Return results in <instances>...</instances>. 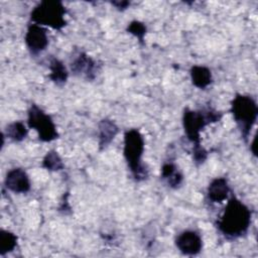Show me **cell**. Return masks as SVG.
<instances>
[{"label":"cell","instance_id":"6da1fadb","mask_svg":"<svg viewBox=\"0 0 258 258\" xmlns=\"http://www.w3.org/2000/svg\"><path fill=\"white\" fill-rule=\"evenodd\" d=\"M250 209L237 198H231L217 221L219 231L228 239L244 236L251 224Z\"/></svg>","mask_w":258,"mask_h":258},{"label":"cell","instance_id":"7a4b0ae2","mask_svg":"<svg viewBox=\"0 0 258 258\" xmlns=\"http://www.w3.org/2000/svg\"><path fill=\"white\" fill-rule=\"evenodd\" d=\"M144 152V138L139 130L129 129L124 134L123 154L127 166L136 181L147 178L148 169L142 162Z\"/></svg>","mask_w":258,"mask_h":258},{"label":"cell","instance_id":"3957f363","mask_svg":"<svg viewBox=\"0 0 258 258\" xmlns=\"http://www.w3.org/2000/svg\"><path fill=\"white\" fill-rule=\"evenodd\" d=\"M222 118V113L212 108L204 110L184 109L182 114V126L187 139L192 145L201 144V132L211 124L219 122Z\"/></svg>","mask_w":258,"mask_h":258},{"label":"cell","instance_id":"277c9868","mask_svg":"<svg viewBox=\"0 0 258 258\" xmlns=\"http://www.w3.org/2000/svg\"><path fill=\"white\" fill-rule=\"evenodd\" d=\"M231 113L242 137L247 141L258 116V107L255 100L248 95L237 94L231 102Z\"/></svg>","mask_w":258,"mask_h":258},{"label":"cell","instance_id":"5b68a950","mask_svg":"<svg viewBox=\"0 0 258 258\" xmlns=\"http://www.w3.org/2000/svg\"><path fill=\"white\" fill-rule=\"evenodd\" d=\"M67 10L60 1H41L30 12V20L41 26L61 29L67 25Z\"/></svg>","mask_w":258,"mask_h":258},{"label":"cell","instance_id":"8992f818","mask_svg":"<svg viewBox=\"0 0 258 258\" xmlns=\"http://www.w3.org/2000/svg\"><path fill=\"white\" fill-rule=\"evenodd\" d=\"M27 125L34 129L39 140L51 142L58 137L56 126L51 117L35 104H31L27 112Z\"/></svg>","mask_w":258,"mask_h":258},{"label":"cell","instance_id":"52a82bcc","mask_svg":"<svg viewBox=\"0 0 258 258\" xmlns=\"http://www.w3.org/2000/svg\"><path fill=\"white\" fill-rule=\"evenodd\" d=\"M70 66L72 73L77 77L92 81L97 76V61L84 51H79L78 53H76Z\"/></svg>","mask_w":258,"mask_h":258},{"label":"cell","instance_id":"ba28073f","mask_svg":"<svg viewBox=\"0 0 258 258\" xmlns=\"http://www.w3.org/2000/svg\"><path fill=\"white\" fill-rule=\"evenodd\" d=\"M24 41L31 54H38L45 50L48 45V35L46 29L38 24L31 23L25 32Z\"/></svg>","mask_w":258,"mask_h":258},{"label":"cell","instance_id":"9c48e42d","mask_svg":"<svg viewBox=\"0 0 258 258\" xmlns=\"http://www.w3.org/2000/svg\"><path fill=\"white\" fill-rule=\"evenodd\" d=\"M174 244L179 252L188 256L197 255L203 249V239L194 230H185L179 233L174 240Z\"/></svg>","mask_w":258,"mask_h":258},{"label":"cell","instance_id":"30bf717a","mask_svg":"<svg viewBox=\"0 0 258 258\" xmlns=\"http://www.w3.org/2000/svg\"><path fill=\"white\" fill-rule=\"evenodd\" d=\"M4 184L7 189L15 194H26L31 187L28 174L20 167L12 168L6 173Z\"/></svg>","mask_w":258,"mask_h":258},{"label":"cell","instance_id":"8fae6325","mask_svg":"<svg viewBox=\"0 0 258 258\" xmlns=\"http://www.w3.org/2000/svg\"><path fill=\"white\" fill-rule=\"evenodd\" d=\"M230 192V186L228 180L225 177L214 178L207 189V196L212 203L224 202Z\"/></svg>","mask_w":258,"mask_h":258},{"label":"cell","instance_id":"7c38bea8","mask_svg":"<svg viewBox=\"0 0 258 258\" xmlns=\"http://www.w3.org/2000/svg\"><path fill=\"white\" fill-rule=\"evenodd\" d=\"M119 128L116 123L108 118L102 119L98 124V139L100 149L106 148L118 134Z\"/></svg>","mask_w":258,"mask_h":258},{"label":"cell","instance_id":"4fadbf2b","mask_svg":"<svg viewBox=\"0 0 258 258\" xmlns=\"http://www.w3.org/2000/svg\"><path fill=\"white\" fill-rule=\"evenodd\" d=\"M189 75L192 85L199 89H206L213 81L211 70L205 66H192Z\"/></svg>","mask_w":258,"mask_h":258},{"label":"cell","instance_id":"5bb4252c","mask_svg":"<svg viewBox=\"0 0 258 258\" xmlns=\"http://www.w3.org/2000/svg\"><path fill=\"white\" fill-rule=\"evenodd\" d=\"M161 177L166 183L172 187L177 188L183 179V175L179 168L173 162H164L161 166Z\"/></svg>","mask_w":258,"mask_h":258},{"label":"cell","instance_id":"9a60e30c","mask_svg":"<svg viewBox=\"0 0 258 258\" xmlns=\"http://www.w3.org/2000/svg\"><path fill=\"white\" fill-rule=\"evenodd\" d=\"M49 79L57 86H62L67 83L69 73L64 64L61 60L55 57H51L49 59Z\"/></svg>","mask_w":258,"mask_h":258},{"label":"cell","instance_id":"2e32d148","mask_svg":"<svg viewBox=\"0 0 258 258\" xmlns=\"http://www.w3.org/2000/svg\"><path fill=\"white\" fill-rule=\"evenodd\" d=\"M4 134L10 140L14 142H20L26 138L28 129L22 121H14L5 127Z\"/></svg>","mask_w":258,"mask_h":258},{"label":"cell","instance_id":"e0dca14e","mask_svg":"<svg viewBox=\"0 0 258 258\" xmlns=\"http://www.w3.org/2000/svg\"><path fill=\"white\" fill-rule=\"evenodd\" d=\"M17 236L7 230L2 229L0 231V255L3 256L9 252H12L17 246Z\"/></svg>","mask_w":258,"mask_h":258},{"label":"cell","instance_id":"ac0fdd59","mask_svg":"<svg viewBox=\"0 0 258 258\" xmlns=\"http://www.w3.org/2000/svg\"><path fill=\"white\" fill-rule=\"evenodd\" d=\"M42 167L49 171H58L63 168V162L57 151L49 150L42 159Z\"/></svg>","mask_w":258,"mask_h":258},{"label":"cell","instance_id":"d6986e66","mask_svg":"<svg viewBox=\"0 0 258 258\" xmlns=\"http://www.w3.org/2000/svg\"><path fill=\"white\" fill-rule=\"evenodd\" d=\"M146 26L143 22L138 21V20H133L131 21L128 26H127V31L134 35L141 44L144 43V37L146 34Z\"/></svg>","mask_w":258,"mask_h":258},{"label":"cell","instance_id":"ffe728a7","mask_svg":"<svg viewBox=\"0 0 258 258\" xmlns=\"http://www.w3.org/2000/svg\"><path fill=\"white\" fill-rule=\"evenodd\" d=\"M192 157L197 164H202L208 157V151L200 144L192 146Z\"/></svg>","mask_w":258,"mask_h":258},{"label":"cell","instance_id":"44dd1931","mask_svg":"<svg viewBox=\"0 0 258 258\" xmlns=\"http://www.w3.org/2000/svg\"><path fill=\"white\" fill-rule=\"evenodd\" d=\"M112 5H114L119 10H124L130 5V2H128V1H121V2L120 1H113Z\"/></svg>","mask_w":258,"mask_h":258}]
</instances>
